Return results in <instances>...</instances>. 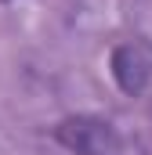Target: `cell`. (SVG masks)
I'll return each instance as SVG.
<instances>
[{
	"label": "cell",
	"instance_id": "2",
	"mask_svg": "<svg viewBox=\"0 0 152 155\" xmlns=\"http://www.w3.org/2000/svg\"><path fill=\"white\" fill-rule=\"evenodd\" d=\"M112 76H116V83H119L127 94L145 90V83L152 79V47H145L141 40L116 47V54H112Z\"/></svg>",
	"mask_w": 152,
	"mask_h": 155
},
{
	"label": "cell",
	"instance_id": "1",
	"mask_svg": "<svg viewBox=\"0 0 152 155\" xmlns=\"http://www.w3.org/2000/svg\"><path fill=\"white\" fill-rule=\"evenodd\" d=\"M54 137L73 148L76 155H119V137L109 123L102 119H91V116H80V119H65L58 123Z\"/></svg>",
	"mask_w": 152,
	"mask_h": 155
}]
</instances>
